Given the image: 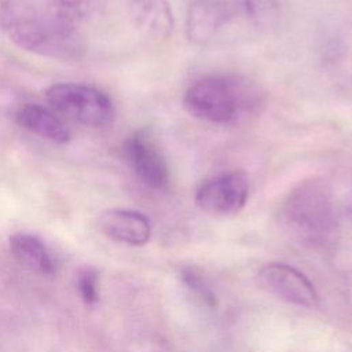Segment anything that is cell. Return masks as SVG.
<instances>
[{
    "mask_svg": "<svg viewBox=\"0 0 352 352\" xmlns=\"http://www.w3.org/2000/svg\"><path fill=\"white\" fill-rule=\"evenodd\" d=\"M77 287L81 298L87 304H94L98 300V276L92 270H84L77 279Z\"/></svg>",
    "mask_w": 352,
    "mask_h": 352,
    "instance_id": "obj_16",
    "label": "cell"
},
{
    "mask_svg": "<svg viewBox=\"0 0 352 352\" xmlns=\"http://www.w3.org/2000/svg\"><path fill=\"white\" fill-rule=\"evenodd\" d=\"M249 180L243 172L231 170L204 182L195 192L197 206L210 214L238 213L248 201Z\"/></svg>",
    "mask_w": 352,
    "mask_h": 352,
    "instance_id": "obj_6",
    "label": "cell"
},
{
    "mask_svg": "<svg viewBox=\"0 0 352 352\" xmlns=\"http://www.w3.org/2000/svg\"><path fill=\"white\" fill-rule=\"evenodd\" d=\"M0 28L18 48L40 56L66 60L80 51L77 30L59 23L30 0H3Z\"/></svg>",
    "mask_w": 352,
    "mask_h": 352,
    "instance_id": "obj_1",
    "label": "cell"
},
{
    "mask_svg": "<svg viewBox=\"0 0 352 352\" xmlns=\"http://www.w3.org/2000/svg\"><path fill=\"white\" fill-rule=\"evenodd\" d=\"M133 26L146 37L166 40L172 36L175 18L168 0H125Z\"/></svg>",
    "mask_w": 352,
    "mask_h": 352,
    "instance_id": "obj_9",
    "label": "cell"
},
{
    "mask_svg": "<svg viewBox=\"0 0 352 352\" xmlns=\"http://www.w3.org/2000/svg\"><path fill=\"white\" fill-rule=\"evenodd\" d=\"M100 230L113 241L140 246L148 242L151 226L148 219L131 209H109L99 217Z\"/></svg>",
    "mask_w": 352,
    "mask_h": 352,
    "instance_id": "obj_10",
    "label": "cell"
},
{
    "mask_svg": "<svg viewBox=\"0 0 352 352\" xmlns=\"http://www.w3.org/2000/svg\"><path fill=\"white\" fill-rule=\"evenodd\" d=\"M260 286L276 298L297 307L314 308L319 302L314 283L297 268L285 263H268L257 272Z\"/></svg>",
    "mask_w": 352,
    "mask_h": 352,
    "instance_id": "obj_7",
    "label": "cell"
},
{
    "mask_svg": "<svg viewBox=\"0 0 352 352\" xmlns=\"http://www.w3.org/2000/svg\"><path fill=\"white\" fill-rule=\"evenodd\" d=\"M36 7L59 23L78 30V28L99 16L107 0H30Z\"/></svg>",
    "mask_w": 352,
    "mask_h": 352,
    "instance_id": "obj_12",
    "label": "cell"
},
{
    "mask_svg": "<svg viewBox=\"0 0 352 352\" xmlns=\"http://www.w3.org/2000/svg\"><path fill=\"white\" fill-rule=\"evenodd\" d=\"M15 122L45 140L56 144H65L70 140V131L65 122L52 110L37 104V103H23L14 114Z\"/></svg>",
    "mask_w": 352,
    "mask_h": 352,
    "instance_id": "obj_11",
    "label": "cell"
},
{
    "mask_svg": "<svg viewBox=\"0 0 352 352\" xmlns=\"http://www.w3.org/2000/svg\"><path fill=\"white\" fill-rule=\"evenodd\" d=\"M10 249L12 256L25 267L51 275L55 271L54 260L44 242L32 234L18 232L10 238Z\"/></svg>",
    "mask_w": 352,
    "mask_h": 352,
    "instance_id": "obj_13",
    "label": "cell"
},
{
    "mask_svg": "<svg viewBox=\"0 0 352 352\" xmlns=\"http://www.w3.org/2000/svg\"><path fill=\"white\" fill-rule=\"evenodd\" d=\"M282 212L286 223L297 232L307 236L323 235L334 221L333 191L322 179L301 182L289 192Z\"/></svg>",
    "mask_w": 352,
    "mask_h": 352,
    "instance_id": "obj_3",
    "label": "cell"
},
{
    "mask_svg": "<svg viewBox=\"0 0 352 352\" xmlns=\"http://www.w3.org/2000/svg\"><path fill=\"white\" fill-rule=\"evenodd\" d=\"M50 106L63 117L91 128H104L114 118L111 99L100 89L77 82H59L45 91Z\"/></svg>",
    "mask_w": 352,
    "mask_h": 352,
    "instance_id": "obj_4",
    "label": "cell"
},
{
    "mask_svg": "<svg viewBox=\"0 0 352 352\" xmlns=\"http://www.w3.org/2000/svg\"><path fill=\"white\" fill-rule=\"evenodd\" d=\"M245 11L254 28L271 32L280 21V7L278 0H243Z\"/></svg>",
    "mask_w": 352,
    "mask_h": 352,
    "instance_id": "obj_14",
    "label": "cell"
},
{
    "mask_svg": "<svg viewBox=\"0 0 352 352\" xmlns=\"http://www.w3.org/2000/svg\"><path fill=\"white\" fill-rule=\"evenodd\" d=\"M231 12L223 0H194L186 14V34L190 43L205 45L227 25Z\"/></svg>",
    "mask_w": 352,
    "mask_h": 352,
    "instance_id": "obj_8",
    "label": "cell"
},
{
    "mask_svg": "<svg viewBox=\"0 0 352 352\" xmlns=\"http://www.w3.org/2000/svg\"><path fill=\"white\" fill-rule=\"evenodd\" d=\"M121 154L133 175L153 190H165L170 180L166 158L153 138L143 132L129 135L121 146Z\"/></svg>",
    "mask_w": 352,
    "mask_h": 352,
    "instance_id": "obj_5",
    "label": "cell"
},
{
    "mask_svg": "<svg viewBox=\"0 0 352 352\" xmlns=\"http://www.w3.org/2000/svg\"><path fill=\"white\" fill-rule=\"evenodd\" d=\"M264 103L252 81L231 74H209L195 80L184 92L183 104L190 116L217 125L236 124Z\"/></svg>",
    "mask_w": 352,
    "mask_h": 352,
    "instance_id": "obj_2",
    "label": "cell"
},
{
    "mask_svg": "<svg viewBox=\"0 0 352 352\" xmlns=\"http://www.w3.org/2000/svg\"><path fill=\"white\" fill-rule=\"evenodd\" d=\"M182 280L190 289V292L195 294L204 304H206L208 307L216 305V297L212 289L206 285L205 279L192 268H184L182 271Z\"/></svg>",
    "mask_w": 352,
    "mask_h": 352,
    "instance_id": "obj_15",
    "label": "cell"
}]
</instances>
